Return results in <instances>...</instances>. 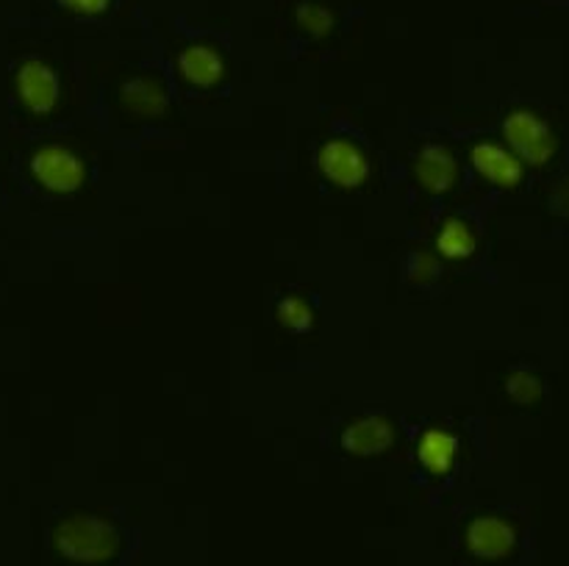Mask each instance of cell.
<instances>
[{
  "label": "cell",
  "instance_id": "15",
  "mask_svg": "<svg viewBox=\"0 0 569 566\" xmlns=\"http://www.w3.org/2000/svg\"><path fill=\"white\" fill-rule=\"evenodd\" d=\"M295 22L309 37H326L333 28V14L322 3H300L295 11Z\"/></svg>",
  "mask_w": 569,
  "mask_h": 566
},
{
  "label": "cell",
  "instance_id": "16",
  "mask_svg": "<svg viewBox=\"0 0 569 566\" xmlns=\"http://www.w3.org/2000/svg\"><path fill=\"white\" fill-rule=\"evenodd\" d=\"M278 322L289 331H309L311 327V309L306 300L300 297H283L278 303Z\"/></svg>",
  "mask_w": 569,
  "mask_h": 566
},
{
  "label": "cell",
  "instance_id": "1",
  "mask_svg": "<svg viewBox=\"0 0 569 566\" xmlns=\"http://www.w3.org/2000/svg\"><path fill=\"white\" fill-rule=\"evenodd\" d=\"M53 547L76 564H100L120 553V530L100 516L72 514L56 525Z\"/></svg>",
  "mask_w": 569,
  "mask_h": 566
},
{
  "label": "cell",
  "instance_id": "18",
  "mask_svg": "<svg viewBox=\"0 0 569 566\" xmlns=\"http://www.w3.org/2000/svg\"><path fill=\"white\" fill-rule=\"evenodd\" d=\"M61 6H67V9L78 11V14H103L106 9H109L111 0H59Z\"/></svg>",
  "mask_w": 569,
  "mask_h": 566
},
{
  "label": "cell",
  "instance_id": "11",
  "mask_svg": "<svg viewBox=\"0 0 569 566\" xmlns=\"http://www.w3.org/2000/svg\"><path fill=\"white\" fill-rule=\"evenodd\" d=\"M456 453H459V438L445 427H431L417 442V455H420L422 466L433 475H445L453 469Z\"/></svg>",
  "mask_w": 569,
  "mask_h": 566
},
{
  "label": "cell",
  "instance_id": "2",
  "mask_svg": "<svg viewBox=\"0 0 569 566\" xmlns=\"http://www.w3.org/2000/svg\"><path fill=\"white\" fill-rule=\"evenodd\" d=\"M503 137L511 144L520 161L531 166H545L556 155V133L548 125V120H542L533 111H511L503 122Z\"/></svg>",
  "mask_w": 569,
  "mask_h": 566
},
{
  "label": "cell",
  "instance_id": "13",
  "mask_svg": "<svg viewBox=\"0 0 569 566\" xmlns=\"http://www.w3.org/2000/svg\"><path fill=\"white\" fill-rule=\"evenodd\" d=\"M437 250L445 259H470L476 253V233L467 222L461 220H448L442 225V231L437 233Z\"/></svg>",
  "mask_w": 569,
  "mask_h": 566
},
{
  "label": "cell",
  "instance_id": "10",
  "mask_svg": "<svg viewBox=\"0 0 569 566\" xmlns=\"http://www.w3.org/2000/svg\"><path fill=\"white\" fill-rule=\"evenodd\" d=\"M120 100L126 105V111L131 114L144 117V120H153V117H161L170 105V94H167V87L159 81V78L150 75H133L122 83Z\"/></svg>",
  "mask_w": 569,
  "mask_h": 566
},
{
  "label": "cell",
  "instance_id": "14",
  "mask_svg": "<svg viewBox=\"0 0 569 566\" xmlns=\"http://www.w3.org/2000/svg\"><path fill=\"white\" fill-rule=\"evenodd\" d=\"M506 392H509V397L517 400V403L531 405L545 394V383L542 377L533 375V372L515 370L509 377H506Z\"/></svg>",
  "mask_w": 569,
  "mask_h": 566
},
{
  "label": "cell",
  "instance_id": "7",
  "mask_svg": "<svg viewBox=\"0 0 569 566\" xmlns=\"http://www.w3.org/2000/svg\"><path fill=\"white\" fill-rule=\"evenodd\" d=\"M517 533L500 516H478L467 527V547L478 558H503L515 549Z\"/></svg>",
  "mask_w": 569,
  "mask_h": 566
},
{
  "label": "cell",
  "instance_id": "5",
  "mask_svg": "<svg viewBox=\"0 0 569 566\" xmlns=\"http://www.w3.org/2000/svg\"><path fill=\"white\" fill-rule=\"evenodd\" d=\"M317 166L322 175L331 183L345 189H356L370 178V161L361 153L356 144L345 142V139H333L326 142L317 153Z\"/></svg>",
  "mask_w": 569,
  "mask_h": 566
},
{
  "label": "cell",
  "instance_id": "8",
  "mask_svg": "<svg viewBox=\"0 0 569 566\" xmlns=\"http://www.w3.org/2000/svg\"><path fill=\"white\" fill-rule=\"evenodd\" d=\"M395 427L387 416H359L342 431V447L353 455H378L392 447Z\"/></svg>",
  "mask_w": 569,
  "mask_h": 566
},
{
  "label": "cell",
  "instance_id": "17",
  "mask_svg": "<svg viewBox=\"0 0 569 566\" xmlns=\"http://www.w3.org/2000/svg\"><path fill=\"white\" fill-rule=\"evenodd\" d=\"M437 275H439L437 255L422 253V250L411 253V259H409V281L411 283H431Z\"/></svg>",
  "mask_w": 569,
  "mask_h": 566
},
{
  "label": "cell",
  "instance_id": "12",
  "mask_svg": "<svg viewBox=\"0 0 569 566\" xmlns=\"http://www.w3.org/2000/svg\"><path fill=\"white\" fill-rule=\"evenodd\" d=\"M178 70L194 87H214L222 78V72H226V64H222L220 53L214 48L192 44V48H187L178 55Z\"/></svg>",
  "mask_w": 569,
  "mask_h": 566
},
{
  "label": "cell",
  "instance_id": "19",
  "mask_svg": "<svg viewBox=\"0 0 569 566\" xmlns=\"http://www.w3.org/2000/svg\"><path fill=\"white\" fill-rule=\"evenodd\" d=\"M550 209L559 216H569V178L556 183V189L550 192Z\"/></svg>",
  "mask_w": 569,
  "mask_h": 566
},
{
  "label": "cell",
  "instance_id": "9",
  "mask_svg": "<svg viewBox=\"0 0 569 566\" xmlns=\"http://www.w3.org/2000/svg\"><path fill=\"white\" fill-rule=\"evenodd\" d=\"M415 175L428 192H448L459 181V161L442 144H426L415 159Z\"/></svg>",
  "mask_w": 569,
  "mask_h": 566
},
{
  "label": "cell",
  "instance_id": "6",
  "mask_svg": "<svg viewBox=\"0 0 569 566\" xmlns=\"http://www.w3.org/2000/svg\"><path fill=\"white\" fill-rule=\"evenodd\" d=\"M472 166L481 172L487 181H492L495 186L511 189L522 181L526 170H522V161L515 150H506L498 142H478L472 148Z\"/></svg>",
  "mask_w": 569,
  "mask_h": 566
},
{
  "label": "cell",
  "instance_id": "4",
  "mask_svg": "<svg viewBox=\"0 0 569 566\" xmlns=\"http://www.w3.org/2000/svg\"><path fill=\"white\" fill-rule=\"evenodd\" d=\"M14 89L20 103L31 114H50L59 103L61 83L59 75L42 59H26L14 72Z\"/></svg>",
  "mask_w": 569,
  "mask_h": 566
},
{
  "label": "cell",
  "instance_id": "3",
  "mask_svg": "<svg viewBox=\"0 0 569 566\" xmlns=\"http://www.w3.org/2000/svg\"><path fill=\"white\" fill-rule=\"evenodd\" d=\"M31 175L48 192H76L83 183V161L61 144H44L31 155Z\"/></svg>",
  "mask_w": 569,
  "mask_h": 566
}]
</instances>
